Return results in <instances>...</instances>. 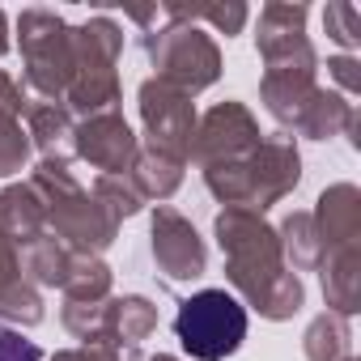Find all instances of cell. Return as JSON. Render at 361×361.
Returning a JSON list of instances; mask_svg holds the SVG:
<instances>
[{
  "instance_id": "obj_1",
  "label": "cell",
  "mask_w": 361,
  "mask_h": 361,
  "mask_svg": "<svg viewBox=\"0 0 361 361\" xmlns=\"http://www.w3.org/2000/svg\"><path fill=\"white\" fill-rule=\"evenodd\" d=\"M213 234L226 255V281L243 293V306L272 323H285L306 306V285L298 272H289L276 226H268L264 213L221 209Z\"/></svg>"
},
{
  "instance_id": "obj_2",
  "label": "cell",
  "mask_w": 361,
  "mask_h": 361,
  "mask_svg": "<svg viewBox=\"0 0 361 361\" xmlns=\"http://www.w3.org/2000/svg\"><path fill=\"white\" fill-rule=\"evenodd\" d=\"M30 188L43 196V204H47V230L64 247H73L81 255H102L115 243L119 226L106 217V209L73 178V170H68L64 157H39V166L30 174Z\"/></svg>"
},
{
  "instance_id": "obj_3",
  "label": "cell",
  "mask_w": 361,
  "mask_h": 361,
  "mask_svg": "<svg viewBox=\"0 0 361 361\" xmlns=\"http://www.w3.org/2000/svg\"><path fill=\"white\" fill-rule=\"evenodd\" d=\"M73 56H77V73L73 85L64 94L68 115H106L119 111V56H123V30L111 18H90L85 26L73 30Z\"/></svg>"
},
{
  "instance_id": "obj_4",
  "label": "cell",
  "mask_w": 361,
  "mask_h": 361,
  "mask_svg": "<svg viewBox=\"0 0 361 361\" xmlns=\"http://www.w3.org/2000/svg\"><path fill=\"white\" fill-rule=\"evenodd\" d=\"M18 47H22V77L26 94L43 102H60L73 85L77 56H73V26L51 9H22L18 18Z\"/></svg>"
},
{
  "instance_id": "obj_5",
  "label": "cell",
  "mask_w": 361,
  "mask_h": 361,
  "mask_svg": "<svg viewBox=\"0 0 361 361\" xmlns=\"http://www.w3.org/2000/svg\"><path fill=\"white\" fill-rule=\"evenodd\" d=\"M174 336L196 361H226L247 340V306L226 289H200L178 306Z\"/></svg>"
},
{
  "instance_id": "obj_6",
  "label": "cell",
  "mask_w": 361,
  "mask_h": 361,
  "mask_svg": "<svg viewBox=\"0 0 361 361\" xmlns=\"http://www.w3.org/2000/svg\"><path fill=\"white\" fill-rule=\"evenodd\" d=\"M145 56L157 68V81L183 90V94H200L209 85H217L221 77V47L213 35H204L192 22H166L161 30L145 35Z\"/></svg>"
},
{
  "instance_id": "obj_7",
  "label": "cell",
  "mask_w": 361,
  "mask_h": 361,
  "mask_svg": "<svg viewBox=\"0 0 361 361\" xmlns=\"http://www.w3.org/2000/svg\"><path fill=\"white\" fill-rule=\"evenodd\" d=\"M136 106H140V123H145V136L149 145L145 149H157L174 161H188L192 157V140H196V102L192 94L174 90L157 77L140 81L136 90Z\"/></svg>"
},
{
  "instance_id": "obj_8",
  "label": "cell",
  "mask_w": 361,
  "mask_h": 361,
  "mask_svg": "<svg viewBox=\"0 0 361 361\" xmlns=\"http://www.w3.org/2000/svg\"><path fill=\"white\" fill-rule=\"evenodd\" d=\"M306 5H289V0H272L259 9V30L255 47L264 60V73H319V56L306 39Z\"/></svg>"
},
{
  "instance_id": "obj_9",
  "label": "cell",
  "mask_w": 361,
  "mask_h": 361,
  "mask_svg": "<svg viewBox=\"0 0 361 361\" xmlns=\"http://www.w3.org/2000/svg\"><path fill=\"white\" fill-rule=\"evenodd\" d=\"M259 140H264L259 119H255L243 102L226 98V102H217L213 111H204V115L196 119L192 161H196L200 170H204V166L243 161V157H251V153H255V145H259Z\"/></svg>"
},
{
  "instance_id": "obj_10",
  "label": "cell",
  "mask_w": 361,
  "mask_h": 361,
  "mask_svg": "<svg viewBox=\"0 0 361 361\" xmlns=\"http://www.w3.org/2000/svg\"><path fill=\"white\" fill-rule=\"evenodd\" d=\"M149 251H153V264L166 281H200L209 272V247L204 238L196 234V226L170 209V204H157L153 209V221H149Z\"/></svg>"
},
{
  "instance_id": "obj_11",
  "label": "cell",
  "mask_w": 361,
  "mask_h": 361,
  "mask_svg": "<svg viewBox=\"0 0 361 361\" xmlns=\"http://www.w3.org/2000/svg\"><path fill=\"white\" fill-rule=\"evenodd\" d=\"M298 183H302V153H298L293 136H285V132L264 136L255 145V153L247 157V209L268 213Z\"/></svg>"
},
{
  "instance_id": "obj_12",
  "label": "cell",
  "mask_w": 361,
  "mask_h": 361,
  "mask_svg": "<svg viewBox=\"0 0 361 361\" xmlns=\"http://www.w3.org/2000/svg\"><path fill=\"white\" fill-rule=\"evenodd\" d=\"M73 153L102 174H128L140 145H136L123 111H106V115H90L73 128Z\"/></svg>"
},
{
  "instance_id": "obj_13",
  "label": "cell",
  "mask_w": 361,
  "mask_h": 361,
  "mask_svg": "<svg viewBox=\"0 0 361 361\" xmlns=\"http://www.w3.org/2000/svg\"><path fill=\"white\" fill-rule=\"evenodd\" d=\"M314 230L323 238V251L361 247V192L353 183H331L314 204Z\"/></svg>"
},
{
  "instance_id": "obj_14",
  "label": "cell",
  "mask_w": 361,
  "mask_h": 361,
  "mask_svg": "<svg viewBox=\"0 0 361 361\" xmlns=\"http://www.w3.org/2000/svg\"><path fill=\"white\" fill-rule=\"evenodd\" d=\"M157 331V306L140 293L106 298L102 306V348H140Z\"/></svg>"
},
{
  "instance_id": "obj_15",
  "label": "cell",
  "mask_w": 361,
  "mask_h": 361,
  "mask_svg": "<svg viewBox=\"0 0 361 361\" xmlns=\"http://www.w3.org/2000/svg\"><path fill=\"white\" fill-rule=\"evenodd\" d=\"M0 234H5L13 247H35L47 230V204L30 183H9L0 188Z\"/></svg>"
},
{
  "instance_id": "obj_16",
  "label": "cell",
  "mask_w": 361,
  "mask_h": 361,
  "mask_svg": "<svg viewBox=\"0 0 361 361\" xmlns=\"http://www.w3.org/2000/svg\"><path fill=\"white\" fill-rule=\"evenodd\" d=\"M323 298H327V310L348 319L361 310V247H344V251H327L323 264Z\"/></svg>"
},
{
  "instance_id": "obj_17",
  "label": "cell",
  "mask_w": 361,
  "mask_h": 361,
  "mask_svg": "<svg viewBox=\"0 0 361 361\" xmlns=\"http://www.w3.org/2000/svg\"><path fill=\"white\" fill-rule=\"evenodd\" d=\"M73 115L68 106L60 102H43L35 98L26 106V136H30V149H39L43 157H64L68 161V149H73Z\"/></svg>"
},
{
  "instance_id": "obj_18",
  "label": "cell",
  "mask_w": 361,
  "mask_h": 361,
  "mask_svg": "<svg viewBox=\"0 0 361 361\" xmlns=\"http://www.w3.org/2000/svg\"><path fill=\"white\" fill-rule=\"evenodd\" d=\"M183 166L188 161H174L157 149H140L128 166V178H132V188L140 192V200H170L178 188H183Z\"/></svg>"
},
{
  "instance_id": "obj_19",
  "label": "cell",
  "mask_w": 361,
  "mask_h": 361,
  "mask_svg": "<svg viewBox=\"0 0 361 361\" xmlns=\"http://www.w3.org/2000/svg\"><path fill=\"white\" fill-rule=\"evenodd\" d=\"M276 238H281V255H285L289 272H319L327 251H323V238H319L310 213H302V209L285 213V221L276 226Z\"/></svg>"
},
{
  "instance_id": "obj_20",
  "label": "cell",
  "mask_w": 361,
  "mask_h": 361,
  "mask_svg": "<svg viewBox=\"0 0 361 361\" xmlns=\"http://www.w3.org/2000/svg\"><path fill=\"white\" fill-rule=\"evenodd\" d=\"M357 119V111H353V102L344 98V94H336V90H323L319 85V94L310 98V106L302 111V119H298V136H306V140H331V136H344L348 132V123Z\"/></svg>"
},
{
  "instance_id": "obj_21",
  "label": "cell",
  "mask_w": 361,
  "mask_h": 361,
  "mask_svg": "<svg viewBox=\"0 0 361 361\" xmlns=\"http://www.w3.org/2000/svg\"><path fill=\"white\" fill-rule=\"evenodd\" d=\"M73 264V247H64L56 234H43L35 247L22 251V281L35 289H60Z\"/></svg>"
},
{
  "instance_id": "obj_22",
  "label": "cell",
  "mask_w": 361,
  "mask_h": 361,
  "mask_svg": "<svg viewBox=\"0 0 361 361\" xmlns=\"http://www.w3.org/2000/svg\"><path fill=\"white\" fill-rule=\"evenodd\" d=\"M60 293H64V302H106L111 298V268L98 255L73 251V264H68Z\"/></svg>"
},
{
  "instance_id": "obj_23",
  "label": "cell",
  "mask_w": 361,
  "mask_h": 361,
  "mask_svg": "<svg viewBox=\"0 0 361 361\" xmlns=\"http://www.w3.org/2000/svg\"><path fill=\"white\" fill-rule=\"evenodd\" d=\"M348 340H353L348 319L323 310V314L310 319V327L302 336V353H306V361H344L348 357Z\"/></svg>"
},
{
  "instance_id": "obj_24",
  "label": "cell",
  "mask_w": 361,
  "mask_h": 361,
  "mask_svg": "<svg viewBox=\"0 0 361 361\" xmlns=\"http://www.w3.org/2000/svg\"><path fill=\"white\" fill-rule=\"evenodd\" d=\"M161 18L166 22H209L217 35H238L247 26V5L243 0H226V5H161Z\"/></svg>"
},
{
  "instance_id": "obj_25",
  "label": "cell",
  "mask_w": 361,
  "mask_h": 361,
  "mask_svg": "<svg viewBox=\"0 0 361 361\" xmlns=\"http://www.w3.org/2000/svg\"><path fill=\"white\" fill-rule=\"evenodd\" d=\"M90 196L106 209V217H111L115 226L128 221V217H136V213L145 209V200H140V192L132 188V178H128V174H98V183H94Z\"/></svg>"
},
{
  "instance_id": "obj_26",
  "label": "cell",
  "mask_w": 361,
  "mask_h": 361,
  "mask_svg": "<svg viewBox=\"0 0 361 361\" xmlns=\"http://www.w3.org/2000/svg\"><path fill=\"white\" fill-rule=\"evenodd\" d=\"M0 323H9V327H18V331L43 323V298H39V289L26 285V281L9 285L5 293H0Z\"/></svg>"
},
{
  "instance_id": "obj_27",
  "label": "cell",
  "mask_w": 361,
  "mask_h": 361,
  "mask_svg": "<svg viewBox=\"0 0 361 361\" xmlns=\"http://www.w3.org/2000/svg\"><path fill=\"white\" fill-rule=\"evenodd\" d=\"M323 26H327V39H336L344 51H353L361 43V22H357V9L348 0H331L323 9Z\"/></svg>"
},
{
  "instance_id": "obj_28",
  "label": "cell",
  "mask_w": 361,
  "mask_h": 361,
  "mask_svg": "<svg viewBox=\"0 0 361 361\" xmlns=\"http://www.w3.org/2000/svg\"><path fill=\"white\" fill-rule=\"evenodd\" d=\"M26 161H30V136L22 132V123L5 128V132H0V178L18 174Z\"/></svg>"
},
{
  "instance_id": "obj_29",
  "label": "cell",
  "mask_w": 361,
  "mask_h": 361,
  "mask_svg": "<svg viewBox=\"0 0 361 361\" xmlns=\"http://www.w3.org/2000/svg\"><path fill=\"white\" fill-rule=\"evenodd\" d=\"M26 106H30L26 85H18L9 73H0V132H5V128H18L22 115H26Z\"/></svg>"
},
{
  "instance_id": "obj_30",
  "label": "cell",
  "mask_w": 361,
  "mask_h": 361,
  "mask_svg": "<svg viewBox=\"0 0 361 361\" xmlns=\"http://www.w3.org/2000/svg\"><path fill=\"white\" fill-rule=\"evenodd\" d=\"M0 361H43V348L35 340H26L18 327L0 323Z\"/></svg>"
},
{
  "instance_id": "obj_31",
  "label": "cell",
  "mask_w": 361,
  "mask_h": 361,
  "mask_svg": "<svg viewBox=\"0 0 361 361\" xmlns=\"http://www.w3.org/2000/svg\"><path fill=\"white\" fill-rule=\"evenodd\" d=\"M361 64L353 60V56H336V60H327V73L336 77V85L344 90V94H357L361 90V73H357Z\"/></svg>"
},
{
  "instance_id": "obj_32",
  "label": "cell",
  "mask_w": 361,
  "mask_h": 361,
  "mask_svg": "<svg viewBox=\"0 0 361 361\" xmlns=\"http://www.w3.org/2000/svg\"><path fill=\"white\" fill-rule=\"evenodd\" d=\"M22 281V259H18V247L0 234V293H5L9 285H18Z\"/></svg>"
},
{
  "instance_id": "obj_33",
  "label": "cell",
  "mask_w": 361,
  "mask_h": 361,
  "mask_svg": "<svg viewBox=\"0 0 361 361\" xmlns=\"http://www.w3.org/2000/svg\"><path fill=\"white\" fill-rule=\"evenodd\" d=\"M51 361H119L115 348H60Z\"/></svg>"
},
{
  "instance_id": "obj_34",
  "label": "cell",
  "mask_w": 361,
  "mask_h": 361,
  "mask_svg": "<svg viewBox=\"0 0 361 361\" xmlns=\"http://www.w3.org/2000/svg\"><path fill=\"white\" fill-rule=\"evenodd\" d=\"M5 51H9V18L0 13V56H5Z\"/></svg>"
},
{
  "instance_id": "obj_35",
  "label": "cell",
  "mask_w": 361,
  "mask_h": 361,
  "mask_svg": "<svg viewBox=\"0 0 361 361\" xmlns=\"http://www.w3.org/2000/svg\"><path fill=\"white\" fill-rule=\"evenodd\" d=\"M149 361H178V357H170V353H157V357H149Z\"/></svg>"
},
{
  "instance_id": "obj_36",
  "label": "cell",
  "mask_w": 361,
  "mask_h": 361,
  "mask_svg": "<svg viewBox=\"0 0 361 361\" xmlns=\"http://www.w3.org/2000/svg\"><path fill=\"white\" fill-rule=\"evenodd\" d=\"M344 361H357V357H344Z\"/></svg>"
}]
</instances>
